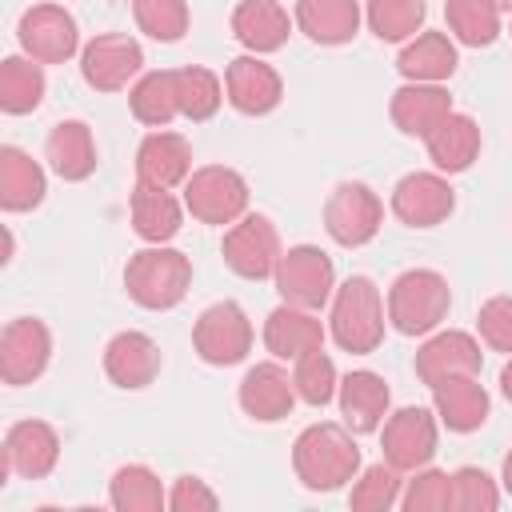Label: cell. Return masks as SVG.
Returning a JSON list of instances; mask_svg holds the SVG:
<instances>
[{
	"instance_id": "cell-12",
	"label": "cell",
	"mask_w": 512,
	"mask_h": 512,
	"mask_svg": "<svg viewBox=\"0 0 512 512\" xmlns=\"http://www.w3.org/2000/svg\"><path fill=\"white\" fill-rule=\"evenodd\" d=\"M52 360V332L44 320L36 316H20L8 320V328L0 332V376L4 384L20 388L32 384Z\"/></svg>"
},
{
	"instance_id": "cell-32",
	"label": "cell",
	"mask_w": 512,
	"mask_h": 512,
	"mask_svg": "<svg viewBox=\"0 0 512 512\" xmlns=\"http://www.w3.org/2000/svg\"><path fill=\"white\" fill-rule=\"evenodd\" d=\"M108 504L116 512H160L168 504V492L160 476L144 464H124L108 480Z\"/></svg>"
},
{
	"instance_id": "cell-34",
	"label": "cell",
	"mask_w": 512,
	"mask_h": 512,
	"mask_svg": "<svg viewBox=\"0 0 512 512\" xmlns=\"http://www.w3.org/2000/svg\"><path fill=\"white\" fill-rule=\"evenodd\" d=\"M44 100V72L32 56H8L0 64V108L24 116Z\"/></svg>"
},
{
	"instance_id": "cell-42",
	"label": "cell",
	"mask_w": 512,
	"mask_h": 512,
	"mask_svg": "<svg viewBox=\"0 0 512 512\" xmlns=\"http://www.w3.org/2000/svg\"><path fill=\"white\" fill-rule=\"evenodd\" d=\"M500 504V488L484 468H456L452 472V508L456 512H492Z\"/></svg>"
},
{
	"instance_id": "cell-33",
	"label": "cell",
	"mask_w": 512,
	"mask_h": 512,
	"mask_svg": "<svg viewBox=\"0 0 512 512\" xmlns=\"http://www.w3.org/2000/svg\"><path fill=\"white\" fill-rule=\"evenodd\" d=\"M128 104H132V116L148 128H164L180 116V104H176V76L172 68H160V72H144L132 92H128Z\"/></svg>"
},
{
	"instance_id": "cell-40",
	"label": "cell",
	"mask_w": 512,
	"mask_h": 512,
	"mask_svg": "<svg viewBox=\"0 0 512 512\" xmlns=\"http://www.w3.org/2000/svg\"><path fill=\"white\" fill-rule=\"evenodd\" d=\"M292 384H296V396H300L304 404L324 408V404L336 396V388H340L332 356H328L324 348H316V352L300 356V360H296V368H292Z\"/></svg>"
},
{
	"instance_id": "cell-16",
	"label": "cell",
	"mask_w": 512,
	"mask_h": 512,
	"mask_svg": "<svg viewBox=\"0 0 512 512\" xmlns=\"http://www.w3.org/2000/svg\"><path fill=\"white\" fill-rule=\"evenodd\" d=\"M224 96L244 116H268L284 96V80L260 56H236L224 68Z\"/></svg>"
},
{
	"instance_id": "cell-43",
	"label": "cell",
	"mask_w": 512,
	"mask_h": 512,
	"mask_svg": "<svg viewBox=\"0 0 512 512\" xmlns=\"http://www.w3.org/2000/svg\"><path fill=\"white\" fill-rule=\"evenodd\" d=\"M476 328H480V340L492 352H508L512 356V296L484 300L480 304V316H476Z\"/></svg>"
},
{
	"instance_id": "cell-1",
	"label": "cell",
	"mask_w": 512,
	"mask_h": 512,
	"mask_svg": "<svg viewBox=\"0 0 512 512\" xmlns=\"http://www.w3.org/2000/svg\"><path fill=\"white\" fill-rule=\"evenodd\" d=\"M296 480L312 492H336L360 472V448L348 424H308L292 444Z\"/></svg>"
},
{
	"instance_id": "cell-31",
	"label": "cell",
	"mask_w": 512,
	"mask_h": 512,
	"mask_svg": "<svg viewBox=\"0 0 512 512\" xmlns=\"http://www.w3.org/2000/svg\"><path fill=\"white\" fill-rule=\"evenodd\" d=\"M44 192H48L44 168L24 148L4 144L0 148V204H4V212H28L44 200Z\"/></svg>"
},
{
	"instance_id": "cell-3",
	"label": "cell",
	"mask_w": 512,
	"mask_h": 512,
	"mask_svg": "<svg viewBox=\"0 0 512 512\" xmlns=\"http://www.w3.org/2000/svg\"><path fill=\"white\" fill-rule=\"evenodd\" d=\"M452 288L436 268H408L388 288V320L404 336H428L444 324Z\"/></svg>"
},
{
	"instance_id": "cell-29",
	"label": "cell",
	"mask_w": 512,
	"mask_h": 512,
	"mask_svg": "<svg viewBox=\"0 0 512 512\" xmlns=\"http://www.w3.org/2000/svg\"><path fill=\"white\" fill-rule=\"evenodd\" d=\"M180 220H184V208L172 196V188H156V184L136 180V188H132V228H136L140 240L168 244L180 232Z\"/></svg>"
},
{
	"instance_id": "cell-10",
	"label": "cell",
	"mask_w": 512,
	"mask_h": 512,
	"mask_svg": "<svg viewBox=\"0 0 512 512\" xmlns=\"http://www.w3.org/2000/svg\"><path fill=\"white\" fill-rule=\"evenodd\" d=\"M436 444H440V428H436V416L428 408L408 404V408H400L384 420L380 448H384V460L400 472L424 468L436 456Z\"/></svg>"
},
{
	"instance_id": "cell-25",
	"label": "cell",
	"mask_w": 512,
	"mask_h": 512,
	"mask_svg": "<svg viewBox=\"0 0 512 512\" xmlns=\"http://www.w3.org/2000/svg\"><path fill=\"white\" fill-rule=\"evenodd\" d=\"M428 160L436 164V172H464L472 168V160L480 156V124L464 112H448L428 136Z\"/></svg>"
},
{
	"instance_id": "cell-21",
	"label": "cell",
	"mask_w": 512,
	"mask_h": 512,
	"mask_svg": "<svg viewBox=\"0 0 512 512\" xmlns=\"http://www.w3.org/2000/svg\"><path fill=\"white\" fill-rule=\"evenodd\" d=\"M264 348L276 360H300L316 348H324V324L312 316V308H296V304H280L268 312L264 320Z\"/></svg>"
},
{
	"instance_id": "cell-27",
	"label": "cell",
	"mask_w": 512,
	"mask_h": 512,
	"mask_svg": "<svg viewBox=\"0 0 512 512\" xmlns=\"http://www.w3.org/2000/svg\"><path fill=\"white\" fill-rule=\"evenodd\" d=\"M44 156H48V164H52V172L60 180H68V184L88 180L96 172V140H92V128L84 120H60L48 132Z\"/></svg>"
},
{
	"instance_id": "cell-26",
	"label": "cell",
	"mask_w": 512,
	"mask_h": 512,
	"mask_svg": "<svg viewBox=\"0 0 512 512\" xmlns=\"http://www.w3.org/2000/svg\"><path fill=\"white\" fill-rule=\"evenodd\" d=\"M432 408L444 428L476 432L488 420V392L476 376H452V380L432 384Z\"/></svg>"
},
{
	"instance_id": "cell-8",
	"label": "cell",
	"mask_w": 512,
	"mask_h": 512,
	"mask_svg": "<svg viewBox=\"0 0 512 512\" xmlns=\"http://www.w3.org/2000/svg\"><path fill=\"white\" fill-rule=\"evenodd\" d=\"M192 348L204 364H216V368L240 364L252 352V320L236 300H220L200 312L192 328Z\"/></svg>"
},
{
	"instance_id": "cell-4",
	"label": "cell",
	"mask_w": 512,
	"mask_h": 512,
	"mask_svg": "<svg viewBox=\"0 0 512 512\" xmlns=\"http://www.w3.org/2000/svg\"><path fill=\"white\" fill-rule=\"evenodd\" d=\"M328 332L352 356H368V352L380 348V340H384V300H380V288L368 276H348L336 288Z\"/></svg>"
},
{
	"instance_id": "cell-18",
	"label": "cell",
	"mask_w": 512,
	"mask_h": 512,
	"mask_svg": "<svg viewBox=\"0 0 512 512\" xmlns=\"http://www.w3.org/2000/svg\"><path fill=\"white\" fill-rule=\"evenodd\" d=\"M104 372L116 388H148L156 376H160V344L148 336V332H116L104 348Z\"/></svg>"
},
{
	"instance_id": "cell-44",
	"label": "cell",
	"mask_w": 512,
	"mask_h": 512,
	"mask_svg": "<svg viewBox=\"0 0 512 512\" xmlns=\"http://www.w3.org/2000/svg\"><path fill=\"white\" fill-rule=\"evenodd\" d=\"M168 508L172 512H212V508H220V496L200 476H180L168 492Z\"/></svg>"
},
{
	"instance_id": "cell-30",
	"label": "cell",
	"mask_w": 512,
	"mask_h": 512,
	"mask_svg": "<svg viewBox=\"0 0 512 512\" xmlns=\"http://www.w3.org/2000/svg\"><path fill=\"white\" fill-rule=\"evenodd\" d=\"M296 28L316 44H348L360 32L356 0H296Z\"/></svg>"
},
{
	"instance_id": "cell-36",
	"label": "cell",
	"mask_w": 512,
	"mask_h": 512,
	"mask_svg": "<svg viewBox=\"0 0 512 512\" xmlns=\"http://www.w3.org/2000/svg\"><path fill=\"white\" fill-rule=\"evenodd\" d=\"M444 16H448L452 40H460L468 48H488L500 36V16L504 12L492 0H448Z\"/></svg>"
},
{
	"instance_id": "cell-22",
	"label": "cell",
	"mask_w": 512,
	"mask_h": 512,
	"mask_svg": "<svg viewBox=\"0 0 512 512\" xmlns=\"http://www.w3.org/2000/svg\"><path fill=\"white\" fill-rule=\"evenodd\" d=\"M392 124L404 132V136H428L448 112H452V96L448 88L440 84H416V80H404L396 92H392Z\"/></svg>"
},
{
	"instance_id": "cell-2",
	"label": "cell",
	"mask_w": 512,
	"mask_h": 512,
	"mask_svg": "<svg viewBox=\"0 0 512 512\" xmlns=\"http://www.w3.org/2000/svg\"><path fill=\"white\" fill-rule=\"evenodd\" d=\"M188 284H192V260L184 252H176V248H164V244L140 248L124 264L128 296L140 308H152V312L176 308L188 296Z\"/></svg>"
},
{
	"instance_id": "cell-9",
	"label": "cell",
	"mask_w": 512,
	"mask_h": 512,
	"mask_svg": "<svg viewBox=\"0 0 512 512\" xmlns=\"http://www.w3.org/2000/svg\"><path fill=\"white\" fill-rule=\"evenodd\" d=\"M380 224H384V204L368 184L344 180L332 188V196L324 204V228L340 248L368 244L380 232Z\"/></svg>"
},
{
	"instance_id": "cell-38",
	"label": "cell",
	"mask_w": 512,
	"mask_h": 512,
	"mask_svg": "<svg viewBox=\"0 0 512 512\" xmlns=\"http://www.w3.org/2000/svg\"><path fill=\"white\" fill-rule=\"evenodd\" d=\"M400 468H392L388 460H380V464H368L360 476H356V484H352V492H348V504L356 508V512H388L392 504H400Z\"/></svg>"
},
{
	"instance_id": "cell-23",
	"label": "cell",
	"mask_w": 512,
	"mask_h": 512,
	"mask_svg": "<svg viewBox=\"0 0 512 512\" xmlns=\"http://www.w3.org/2000/svg\"><path fill=\"white\" fill-rule=\"evenodd\" d=\"M336 400H340V416L352 432H376L388 416V404H392V392L384 384V376L360 368V372H348L336 388Z\"/></svg>"
},
{
	"instance_id": "cell-47",
	"label": "cell",
	"mask_w": 512,
	"mask_h": 512,
	"mask_svg": "<svg viewBox=\"0 0 512 512\" xmlns=\"http://www.w3.org/2000/svg\"><path fill=\"white\" fill-rule=\"evenodd\" d=\"M492 4H496L500 12H512V0H492Z\"/></svg>"
},
{
	"instance_id": "cell-15",
	"label": "cell",
	"mask_w": 512,
	"mask_h": 512,
	"mask_svg": "<svg viewBox=\"0 0 512 512\" xmlns=\"http://www.w3.org/2000/svg\"><path fill=\"white\" fill-rule=\"evenodd\" d=\"M480 364H484V352H480L476 336L460 332V328L436 332L416 348V376L428 388L440 380H452V376H480Z\"/></svg>"
},
{
	"instance_id": "cell-11",
	"label": "cell",
	"mask_w": 512,
	"mask_h": 512,
	"mask_svg": "<svg viewBox=\"0 0 512 512\" xmlns=\"http://www.w3.org/2000/svg\"><path fill=\"white\" fill-rule=\"evenodd\" d=\"M20 48L24 56H32L36 64H64L76 56L80 48V32H76V20L68 8L60 4H36L20 16Z\"/></svg>"
},
{
	"instance_id": "cell-19",
	"label": "cell",
	"mask_w": 512,
	"mask_h": 512,
	"mask_svg": "<svg viewBox=\"0 0 512 512\" xmlns=\"http://www.w3.org/2000/svg\"><path fill=\"white\" fill-rule=\"evenodd\" d=\"M296 400H300L296 396V384H292V376L276 360H264V364L248 368L244 380H240V408L252 420H260V424L284 420Z\"/></svg>"
},
{
	"instance_id": "cell-20",
	"label": "cell",
	"mask_w": 512,
	"mask_h": 512,
	"mask_svg": "<svg viewBox=\"0 0 512 512\" xmlns=\"http://www.w3.org/2000/svg\"><path fill=\"white\" fill-rule=\"evenodd\" d=\"M188 176H192V148L180 132L156 128L152 136H144V144L136 148V180L156 188H176Z\"/></svg>"
},
{
	"instance_id": "cell-48",
	"label": "cell",
	"mask_w": 512,
	"mask_h": 512,
	"mask_svg": "<svg viewBox=\"0 0 512 512\" xmlns=\"http://www.w3.org/2000/svg\"><path fill=\"white\" fill-rule=\"evenodd\" d=\"M508 16H512V12H508ZM508 36H512V24H508Z\"/></svg>"
},
{
	"instance_id": "cell-24",
	"label": "cell",
	"mask_w": 512,
	"mask_h": 512,
	"mask_svg": "<svg viewBox=\"0 0 512 512\" xmlns=\"http://www.w3.org/2000/svg\"><path fill=\"white\" fill-rule=\"evenodd\" d=\"M288 32H292V20H288L284 4H276V0H240L232 8V36L252 56H264V52L284 48L288 44Z\"/></svg>"
},
{
	"instance_id": "cell-46",
	"label": "cell",
	"mask_w": 512,
	"mask_h": 512,
	"mask_svg": "<svg viewBox=\"0 0 512 512\" xmlns=\"http://www.w3.org/2000/svg\"><path fill=\"white\" fill-rule=\"evenodd\" d=\"M500 480H504V492L512 496V452L504 456V468H500Z\"/></svg>"
},
{
	"instance_id": "cell-39",
	"label": "cell",
	"mask_w": 512,
	"mask_h": 512,
	"mask_svg": "<svg viewBox=\"0 0 512 512\" xmlns=\"http://www.w3.org/2000/svg\"><path fill=\"white\" fill-rule=\"evenodd\" d=\"M136 28L160 44H176L188 32V0H132Z\"/></svg>"
},
{
	"instance_id": "cell-41",
	"label": "cell",
	"mask_w": 512,
	"mask_h": 512,
	"mask_svg": "<svg viewBox=\"0 0 512 512\" xmlns=\"http://www.w3.org/2000/svg\"><path fill=\"white\" fill-rule=\"evenodd\" d=\"M400 504L408 512H444L452 508V476L440 468H416V476L408 480V488L400 492Z\"/></svg>"
},
{
	"instance_id": "cell-14",
	"label": "cell",
	"mask_w": 512,
	"mask_h": 512,
	"mask_svg": "<svg viewBox=\"0 0 512 512\" xmlns=\"http://www.w3.org/2000/svg\"><path fill=\"white\" fill-rule=\"evenodd\" d=\"M456 192L440 172H408L392 188V212L408 228H436L452 216Z\"/></svg>"
},
{
	"instance_id": "cell-13",
	"label": "cell",
	"mask_w": 512,
	"mask_h": 512,
	"mask_svg": "<svg viewBox=\"0 0 512 512\" xmlns=\"http://www.w3.org/2000/svg\"><path fill=\"white\" fill-rule=\"evenodd\" d=\"M144 68V52L132 36L120 32H104L96 40H88L80 48V76L88 88L96 92H120L128 88V80Z\"/></svg>"
},
{
	"instance_id": "cell-5",
	"label": "cell",
	"mask_w": 512,
	"mask_h": 512,
	"mask_svg": "<svg viewBox=\"0 0 512 512\" xmlns=\"http://www.w3.org/2000/svg\"><path fill=\"white\" fill-rule=\"evenodd\" d=\"M184 208L200 224H236L248 212V180L228 164H204L184 180Z\"/></svg>"
},
{
	"instance_id": "cell-45",
	"label": "cell",
	"mask_w": 512,
	"mask_h": 512,
	"mask_svg": "<svg viewBox=\"0 0 512 512\" xmlns=\"http://www.w3.org/2000/svg\"><path fill=\"white\" fill-rule=\"evenodd\" d=\"M500 392H504V400H512V360L500 368Z\"/></svg>"
},
{
	"instance_id": "cell-35",
	"label": "cell",
	"mask_w": 512,
	"mask_h": 512,
	"mask_svg": "<svg viewBox=\"0 0 512 512\" xmlns=\"http://www.w3.org/2000/svg\"><path fill=\"white\" fill-rule=\"evenodd\" d=\"M176 76V104H180V116L184 120H208L216 116L220 100H224V84L212 68L204 64H188V68H172Z\"/></svg>"
},
{
	"instance_id": "cell-28",
	"label": "cell",
	"mask_w": 512,
	"mask_h": 512,
	"mask_svg": "<svg viewBox=\"0 0 512 512\" xmlns=\"http://www.w3.org/2000/svg\"><path fill=\"white\" fill-rule=\"evenodd\" d=\"M456 64H460V56H456L452 36H444V32H416L404 44V52H400L396 72L404 80H416V84H444L456 72Z\"/></svg>"
},
{
	"instance_id": "cell-6",
	"label": "cell",
	"mask_w": 512,
	"mask_h": 512,
	"mask_svg": "<svg viewBox=\"0 0 512 512\" xmlns=\"http://www.w3.org/2000/svg\"><path fill=\"white\" fill-rule=\"evenodd\" d=\"M276 292L284 296V304H296V308H324L332 288H336V268H332V256L316 244H296L280 256L276 272Z\"/></svg>"
},
{
	"instance_id": "cell-17",
	"label": "cell",
	"mask_w": 512,
	"mask_h": 512,
	"mask_svg": "<svg viewBox=\"0 0 512 512\" xmlns=\"http://www.w3.org/2000/svg\"><path fill=\"white\" fill-rule=\"evenodd\" d=\"M60 460V436L48 420H16L4 436V476L40 480Z\"/></svg>"
},
{
	"instance_id": "cell-37",
	"label": "cell",
	"mask_w": 512,
	"mask_h": 512,
	"mask_svg": "<svg viewBox=\"0 0 512 512\" xmlns=\"http://www.w3.org/2000/svg\"><path fill=\"white\" fill-rule=\"evenodd\" d=\"M424 12H428L424 0H368L364 20H368V28H372L380 40L400 44V40H412V36L420 32Z\"/></svg>"
},
{
	"instance_id": "cell-7",
	"label": "cell",
	"mask_w": 512,
	"mask_h": 512,
	"mask_svg": "<svg viewBox=\"0 0 512 512\" xmlns=\"http://www.w3.org/2000/svg\"><path fill=\"white\" fill-rule=\"evenodd\" d=\"M220 252H224V264L244 280H268L284 256L276 224L260 212H244L236 224H228Z\"/></svg>"
}]
</instances>
